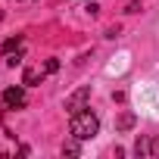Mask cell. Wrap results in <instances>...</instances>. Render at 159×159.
Segmentation results:
<instances>
[{
	"label": "cell",
	"instance_id": "obj_2",
	"mask_svg": "<svg viewBox=\"0 0 159 159\" xmlns=\"http://www.w3.org/2000/svg\"><path fill=\"white\" fill-rule=\"evenodd\" d=\"M0 53H3L7 66H16V62H22V53H25V41H22V34H16V38L3 41V47H0Z\"/></svg>",
	"mask_w": 159,
	"mask_h": 159
},
{
	"label": "cell",
	"instance_id": "obj_1",
	"mask_svg": "<svg viewBox=\"0 0 159 159\" xmlns=\"http://www.w3.org/2000/svg\"><path fill=\"white\" fill-rule=\"evenodd\" d=\"M97 131H100V119H97L91 109L75 112L72 122H69V134L78 137V140H91V137H97Z\"/></svg>",
	"mask_w": 159,
	"mask_h": 159
},
{
	"label": "cell",
	"instance_id": "obj_5",
	"mask_svg": "<svg viewBox=\"0 0 159 159\" xmlns=\"http://www.w3.org/2000/svg\"><path fill=\"white\" fill-rule=\"evenodd\" d=\"M47 75H50V72H47V66H44V69H25V72H22V84H25V88H31V84L44 81Z\"/></svg>",
	"mask_w": 159,
	"mask_h": 159
},
{
	"label": "cell",
	"instance_id": "obj_8",
	"mask_svg": "<svg viewBox=\"0 0 159 159\" xmlns=\"http://www.w3.org/2000/svg\"><path fill=\"white\" fill-rule=\"evenodd\" d=\"M62 153H66V156H78V153H81V147H78V137H75L72 143H66V147H62Z\"/></svg>",
	"mask_w": 159,
	"mask_h": 159
},
{
	"label": "cell",
	"instance_id": "obj_7",
	"mask_svg": "<svg viewBox=\"0 0 159 159\" xmlns=\"http://www.w3.org/2000/svg\"><path fill=\"white\" fill-rule=\"evenodd\" d=\"M134 122H137V119H134V112H122L116 128H119V131H131V128H134Z\"/></svg>",
	"mask_w": 159,
	"mask_h": 159
},
{
	"label": "cell",
	"instance_id": "obj_3",
	"mask_svg": "<svg viewBox=\"0 0 159 159\" xmlns=\"http://www.w3.org/2000/svg\"><path fill=\"white\" fill-rule=\"evenodd\" d=\"M0 103H3V109H22V106H25V88H22V84L7 88L3 97H0Z\"/></svg>",
	"mask_w": 159,
	"mask_h": 159
},
{
	"label": "cell",
	"instance_id": "obj_6",
	"mask_svg": "<svg viewBox=\"0 0 159 159\" xmlns=\"http://www.w3.org/2000/svg\"><path fill=\"white\" fill-rule=\"evenodd\" d=\"M134 156H153V137H137Z\"/></svg>",
	"mask_w": 159,
	"mask_h": 159
},
{
	"label": "cell",
	"instance_id": "obj_9",
	"mask_svg": "<svg viewBox=\"0 0 159 159\" xmlns=\"http://www.w3.org/2000/svg\"><path fill=\"white\" fill-rule=\"evenodd\" d=\"M153 156H159V140L153 137Z\"/></svg>",
	"mask_w": 159,
	"mask_h": 159
},
{
	"label": "cell",
	"instance_id": "obj_4",
	"mask_svg": "<svg viewBox=\"0 0 159 159\" xmlns=\"http://www.w3.org/2000/svg\"><path fill=\"white\" fill-rule=\"evenodd\" d=\"M88 100H91V88H81V91H75V94H72V97L66 100V109H69V116H75V112H81Z\"/></svg>",
	"mask_w": 159,
	"mask_h": 159
}]
</instances>
